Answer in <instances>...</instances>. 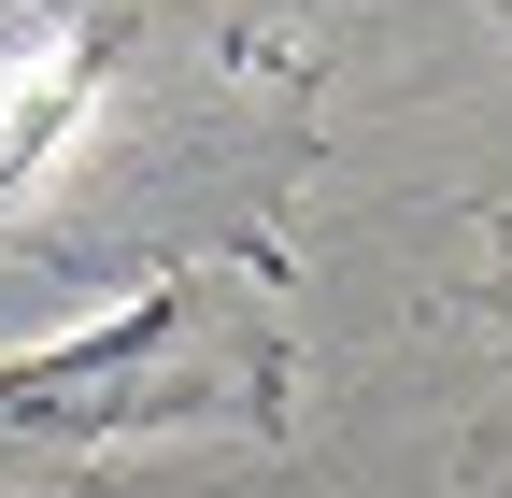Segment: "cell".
<instances>
[{
    "label": "cell",
    "mask_w": 512,
    "mask_h": 498,
    "mask_svg": "<svg viewBox=\"0 0 512 498\" xmlns=\"http://www.w3.org/2000/svg\"><path fill=\"white\" fill-rule=\"evenodd\" d=\"M285 442V299L271 257H200L128 314L0 356V470H100L128 442Z\"/></svg>",
    "instance_id": "6da1fadb"
},
{
    "label": "cell",
    "mask_w": 512,
    "mask_h": 498,
    "mask_svg": "<svg viewBox=\"0 0 512 498\" xmlns=\"http://www.w3.org/2000/svg\"><path fill=\"white\" fill-rule=\"evenodd\" d=\"M114 57H128V15H72V29H29V43H0V200L57 157L100 114L114 86Z\"/></svg>",
    "instance_id": "7a4b0ae2"
},
{
    "label": "cell",
    "mask_w": 512,
    "mask_h": 498,
    "mask_svg": "<svg viewBox=\"0 0 512 498\" xmlns=\"http://www.w3.org/2000/svg\"><path fill=\"white\" fill-rule=\"evenodd\" d=\"M470 498H512V456H498V442L470 456Z\"/></svg>",
    "instance_id": "3957f363"
},
{
    "label": "cell",
    "mask_w": 512,
    "mask_h": 498,
    "mask_svg": "<svg viewBox=\"0 0 512 498\" xmlns=\"http://www.w3.org/2000/svg\"><path fill=\"white\" fill-rule=\"evenodd\" d=\"M498 314H512V271H498Z\"/></svg>",
    "instance_id": "277c9868"
}]
</instances>
